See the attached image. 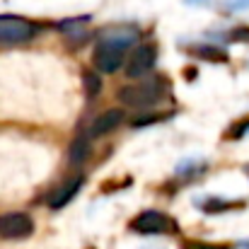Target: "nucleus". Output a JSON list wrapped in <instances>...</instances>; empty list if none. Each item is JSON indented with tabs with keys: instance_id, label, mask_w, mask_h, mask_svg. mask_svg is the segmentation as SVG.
<instances>
[{
	"instance_id": "f257e3e1",
	"label": "nucleus",
	"mask_w": 249,
	"mask_h": 249,
	"mask_svg": "<svg viewBox=\"0 0 249 249\" xmlns=\"http://www.w3.org/2000/svg\"><path fill=\"white\" fill-rule=\"evenodd\" d=\"M136 32L126 29V32H109L99 39L97 49H94V66L102 73H114L119 71V66H124L126 61V51L133 41Z\"/></svg>"
},
{
	"instance_id": "f03ea898",
	"label": "nucleus",
	"mask_w": 249,
	"mask_h": 249,
	"mask_svg": "<svg viewBox=\"0 0 249 249\" xmlns=\"http://www.w3.org/2000/svg\"><path fill=\"white\" fill-rule=\"evenodd\" d=\"M169 92V85L165 78L155 75V78H143L138 83H131L119 89V99L126 107H136V109H148L158 102H162Z\"/></svg>"
},
{
	"instance_id": "7ed1b4c3",
	"label": "nucleus",
	"mask_w": 249,
	"mask_h": 249,
	"mask_svg": "<svg viewBox=\"0 0 249 249\" xmlns=\"http://www.w3.org/2000/svg\"><path fill=\"white\" fill-rule=\"evenodd\" d=\"M36 32H39L36 24L24 17H15V15L0 17V44H24L34 39Z\"/></svg>"
},
{
	"instance_id": "20e7f679",
	"label": "nucleus",
	"mask_w": 249,
	"mask_h": 249,
	"mask_svg": "<svg viewBox=\"0 0 249 249\" xmlns=\"http://www.w3.org/2000/svg\"><path fill=\"white\" fill-rule=\"evenodd\" d=\"M131 230L141 235H167V232H177V225L169 215L160 211H145L131 220Z\"/></svg>"
},
{
	"instance_id": "39448f33",
	"label": "nucleus",
	"mask_w": 249,
	"mask_h": 249,
	"mask_svg": "<svg viewBox=\"0 0 249 249\" xmlns=\"http://www.w3.org/2000/svg\"><path fill=\"white\" fill-rule=\"evenodd\" d=\"M34 232V220L27 213H5L0 215V237L24 240Z\"/></svg>"
},
{
	"instance_id": "423d86ee",
	"label": "nucleus",
	"mask_w": 249,
	"mask_h": 249,
	"mask_svg": "<svg viewBox=\"0 0 249 249\" xmlns=\"http://www.w3.org/2000/svg\"><path fill=\"white\" fill-rule=\"evenodd\" d=\"M155 61H158L155 46L143 44V46H138V49L131 53V58L126 61V75H128V78H143V75L155 66Z\"/></svg>"
},
{
	"instance_id": "0eeeda50",
	"label": "nucleus",
	"mask_w": 249,
	"mask_h": 249,
	"mask_svg": "<svg viewBox=\"0 0 249 249\" xmlns=\"http://www.w3.org/2000/svg\"><path fill=\"white\" fill-rule=\"evenodd\" d=\"M83 184H85L83 174L71 177L68 181H63L58 189H53V191L49 194V206H51V208H61V206L71 203V201H73V196L80 191V186H83Z\"/></svg>"
},
{
	"instance_id": "6e6552de",
	"label": "nucleus",
	"mask_w": 249,
	"mask_h": 249,
	"mask_svg": "<svg viewBox=\"0 0 249 249\" xmlns=\"http://www.w3.org/2000/svg\"><path fill=\"white\" fill-rule=\"evenodd\" d=\"M121 121H124V111H121V109H109V111H104L102 116L94 119V124H92V128H89V138H99V136L111 133Z\"/></svg>"
},
{
	"instance_id": "1a4fd4ad",
	"label": "nucleus",
	"mask_w": 249,
	"mask_h": 249,
	"mask_svg": "<svg viewBox=\"0 0 249 249\" xmlns=\"http://www.w3.org/2000/svg\"><path fill=\"white\" fill-rule=\"evenodd\" d=\"M87 155H89V136H78L71 143L68 160H71V165H80L83 160H87Z\"/></svg>"
},
{
	"instance_id": "9d476101",
	"label": "nucleus",
	"mask_w": 249,
	"mask_h": 249,
	"mask_svg": "<svg viewBox=\"0 0 249 249\" xmlns=\"http://www.w3.org/2000/svg\"><path fill=\"white\" fill-rule=\"evenodd\" d=\"M167 116H169V111L167 114H145V116H136L131 124L138 128V126H148V124H155V121H165Z\"/></svg>"
},
{
	"instance_id": "9b49d317",
	"label": "nucleus",
	"mask_w": 249,
	"mask_h": 249,
	"mask_svg": "<svg viewBox=\"0 0 249 249\" xmlns=\"http://www.w3.org/2000/svg\"><path fill=\"white\" fill-rule=\"evenodd\" d=\"M85 89H87V97L99 94V89H102V80H99L94 73H87V75H85Z\"/></svg>"
},
{
	"instance_id": "f8f14e48",
	"label": "nucleus",
	"mask_w": 249,
	"mask_h": 249,
	"mask_svg": "<svg viewBox=\"0 0 249 249\" xmlns=\"http://www.w3.org/2000/svg\"><path fill=\"white\" fill-rule=\"evenodd\" d=\"M184 249H230L228 245H211V242H186Z\"/></svg>"
},
{
	"instance_id": "ddd939ff",
	"label": "nucleus",
	"mask_w": 249,
	"mask_h": 249,
	"mask_svg": "<svg viewBox=\"0 0 249 249\" xmlns=\"http://www.w3.org/2000/svg\"><path fill=\"white\" fill-rule=\"evenodd\" d=\"M230 39H235V41H249V27L232 29V32H230Z\"/></svg>"
},
{
	"instance_id": "4468645a",
	"label": "nucleus",
	"mask_w": 249,
	"mask_h": 249,
	"mask_svg": "<svg viewBox=\"0 0 249 249\" xmlns=\"http://www.w3.org/2000/svg\"><path fill=\"white\" fill-rule=\"evenodd\" d=\"M247 128H249V119H247V121H242V124H237V126L230 131V138H240V136H242Z\"/></svg>"
}]
</instances>
